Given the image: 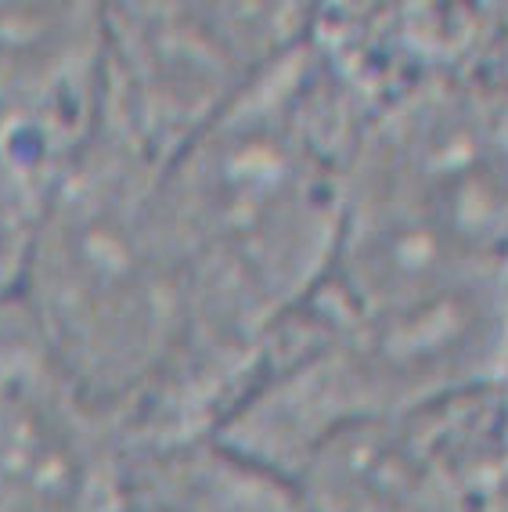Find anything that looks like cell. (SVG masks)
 Returning a JSON list of instances; mask_svg holds the SVG:
<instances>
[{
  "instance_id": "obj_1",
  "label": "cell",
  "mask_w": 508,
  "mask_h": 512,
  "mask_svg": "<svg viewBox=\"0 0 508 512\" xmlns=\"http://www.w3.org/2000/svg\"><path fill=\"white\" fill-rule=\"evenodd\" d=\"M332 91L278 58L166 163L188 350L148 433L163 455L213 440L264 339L339 242L346 174Z\"/></svg>"
},
{
  "instance_id": "obj_2",
  "label": "cell",
  "mask_w": 508,
  "mask_h": 512,
  "mask_svg": "<svg viewBox=\"0 0 508 512\" xmlns=\"http://www.w3.org/2000/svg\"><path fill=\"white\" fill-rule=\"evenodd\" d=\"M163 174L166 163L94 116L51 174L15 300L47 354L148 448L188 350Z\"/></svg>"
},
{
  "instance_id": "obj_3",
  "label": "cell",
  "mask_w": 508,
  "mask_h": 512,
  "mask_svg": "<svg viewBox=\"0 0 508 512\" xmlns=\"http://www.w3.org/2000/svg\"><path fill=\"white\" fill-rule=\"evenodd\" d=\"M166 458L0 311V512H152Z\"/></svg>"
},
{
  "instance_id": "obj_4",
  "label": "cell",
  "mask_w": 508,
  "mask_h": 512,
  "mask_svg": "<svg viewBox=\"0 0 508 512\" xmlns=\"http://www.w3.org/2000/svg\"><path fill=\"white\" fill-rule=\"evenodd\" d=\"M285 19L202 4H101L98 112L137 148L170 163L278 58Z\"/></svg>"
},
{
  "instance_id": "obj_5",
  "label": "cell",
  "mask_w": 508,
  "mask_h": 512,
  "mask_svg": "<svg viewBox=\"0 0 508 512\" xmlns=\"http://www.w3.org/2000/svg\"><path fill=\"white\" fill-rule=\"evenodd\" d=\"M101 4H0V119L69 156L101 91Z\"/></svg>"
},
{
  "instance_id": "obj_6",
  "label": "cell",
  "mask_w": 508,
  "mask_h": 512,
  "mask_svg": "<svg viewBox=\"0 0 508 512\" xmlns=\"http://www.w3.org/2000/svg\"><path fill=\"white\" fill-rule=\"evenodd\" d=\"M62 152L0 119V311L19 300L40 210Z\"/></svg>"
},
{
  "instance_id": "obj_7",
  "label": "cell",
  "mask_w": 508,
  "mask_h": 512,
  "mask_svg": "<svg viewBox=\"0 0 508 512\" xmlns=\"http://www.w3.org/2000/svg\"><path fill=\"white\" fill-rule=\"evenodd\" d=\"M155 512H310L296 509L260 466L213 444L177 451L155 484Z\"/></svg>"
},
{
  "instance_id": "obj_8",
  "label": "cell",
  "mask_w": 508,
  "mask_h": 512,
  "mask_svg": "<svg viewBox=\"0 0 508 512\" xmlns=\"http://www.w3.org/2000/svg\"><path fill=\"white\" fill-rule=\"evenodd\" d=\"M152 512H155V509H152Z\"/></svg>"
}]
</instances>
